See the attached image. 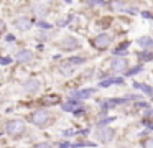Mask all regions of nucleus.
<instances>
[{
  "instance_id": "nucleus-9",
  "label": "nucleus",
  "mask_w": 153,
  "mask_h": 148,
  "mask_svg": "<svg viewBox=\"0 0 153 148\" xmlns=\"http://www.w3.org/2000/svg\"><path fill=\"white\" fill-rule=\"evenodd\" d=\"M31 58H33V53H31L30 49H23V51H20L17 54V61L18 62H28Z\"/></svg>"
},
{
  "instance_id": "nucleus-7",
  "label": "nucleus",
  "mask_w": 153,
  "mask_h": 148,
  "mask_svg": "<svg viewBox=\"0 0 153 148\" xmlns=\"http://www.w3.org/2000/svg\"><path fill=\"white\" fill-rule=\"evenodd\" d=\"M97 137H99L100 141H110L114 138V130L112 128H100L97 132Z\"/></svg>"
},
{
  "instance_id": "nucleus-6",
  "label": "nucleus",
  "mask_w": 153,
  "mask_h": 148,
  "mask_svg": "<svg viewBox=\"0 0 153 148\" xmlns=\"http://www.w3.org/2000/svg\"><path fill=\"white\" fill-rule=\"evenodd\" d=\"M40 87H41V84H40V81H38V79H28V81L23 84L25 92H30V94L38 92V91H40Z\"/></svg>"
},
{
  "instance_id": "nucleus-1",
  "label": "nucleus",
  "mask_w": 153,
  "mask_h": 148,
  "mask_svg": "<svg viewBox=\"0 0 153 148\" xmlns=\"http://www.w3.org/2000/svg\"><path fill=\"white\" fill-rule=\"evenodd\" d=\"M5 132L8 135H12V137H18V135H22L25 132V123L22 120H10L5 125Z\"/></svg>"
},
{
  "instance_id": "nucleus-14",
  "label": "nucleus",
  "mask_w": 153,
  "mask_h": 148,
  "mask_svg": "<svg viewBox=\"0 0 153 148\" xmlns=\"http://www.w3.org/2000/svg\"><path fill=\"white\" fill-rule=\"evenodd\" d=\"M135 87H137V89H142V91H145V94H148V95L153 94V89L150 87V86H146V84H138V82H137Z\"/></svg>"
},
{
  "instance_id": "nucleus-15",
  "label": "nucleus",
  "mask_w": 153,
  "mask_h": 148,
  "mask_svg": "<svg viewBox=\"0 0 153 148\" xmlns=\"http://www.w3.org/2000/svg\"><path fill=\"white\" fill-rule=\"evenodd\" d=\"M120 82H122V79H109V81H102L100 86H102V87H107V86H110V84H120Z\"/></svg>"
},
{
  "instance_id": "nucleus-3",
  "label": "nucleus",
  "mask_w": 153,
  "mask_h": 148,
  "mask_svg": "<svg viewBox=\"0 0 153 148\" xmlns=\"http://www.w3.org/2000/svg\"><path fill=\"white\" fill-rule=\"evenodd\" d=\"M127 66H128V62L123 58H114L112 61H110V69L115 71V72H125Z\"/></svg>"
},
{
  "instance_id": "nucleus-2",
  "label": "nucleus",
  "mask_w": 153,
  "mask_h": 148,
  "mask_svg": "<svg viewBox=\"0 0 153 148\" xmlns=\"http://www.w3.org/2000/svg\"><path fill=\"white\" fill-rule=\"evenodd\" d=\"M50 118H51V114H50V112H46V110H36V112H33V114H31L30 120L33 122L35 125H40V127H43V125H46L48 122H50Z\"/></svg>"
},
{
  "instance_id": "nucleus-12",
  "label": "nucleus",
  "mask_w": 153,
  "mask_h": 148,
  "mask_svg": "<svg viewBox=\"0 0 153 148\" xmlns=\"http://www.w3.org/2000/svg\"><path fill=\"white\" fill-rule=\"evenodd\" d=\"M110 7H112V10H123V8H127L125 3H123L122 0H114V2L110 3Z\"/></svg>"
},
{
  "instance_id": "nucleus-21",
  "label": "nucleus",
  "mask_w": 153,
  "mask_h": 148,
  "mask_svg": "<svg viewBox=\"0 0 153 148\" xmlns=\"http://www.w3.org/2000/svg\"><path fill=\"white\" fill-rule=\"evenodd\" d=\"M89 3H92V5H104V0H89Z\"/></svg>"
},
{
  "instance_id": "nucleus-23",
  "label": "nucleus",
  "mask_w": 153,
  "mask_h": 148,
  "mask_svg": "<svg viewBox=\"0 0 153 148\" xmlns=\"http://www.w3.org/2000/svg\"><path fill=\"white\" fill-rule=\"evenodd\" d=\"M138 71H142V66H138V68H135V69H132V71H128V74H135V72H138Z\"/></svg>"
},
{
  "instance_id": "nucleus-8",
  "label": "nucleus",
  "mask_w": 153,
  "mask_h": 148,
  "mask_svg": "<svg viewBox=\"0 0 153 148\" xmlns=\"http://www.w3.org/2000/svg\"><path fill=\"white\" fill-rule=\"evenodd\" d=\"M61 46H63L64 49H76L77 46H79V41H77L74 36H66V38L63 39V43H61Z\"/></svg>"
},
{
  "instance_id": "nucleus-4",
  "label": "nucleus",
  "mask_w": 153,
  "mask_h": 148,
  "mask_svg": "<svg viewBox=\"0 0 153 148\" xmlns=\"http://www.w3.org/2000/svg\"><path fill=\"white\" fill-rule=\"evenodd\" d=\"M92 45L96 46L97 49H105L107 46L110 45V36L105 35V33H102V35H99V36H96V38H94Z\"/></svg>"
},
{
  "instance_id": "nucleus-11",
  "label": "nucleus",
  "mask_w": 153,
  "mask_h": 148,
  "mask_svg": "<svg viewBox=\"0 0 153 148\" xmlns=\"http://www.w3.org/2000/svg\"><path fill=\"white\" fill-rule=\"evenodd\" d=\"M138 45L143 46V48H150V46H153V39L148 38V36H143V38L138 39Z\"/></svg>"
},
{
  "instance_id": "nucleus-24",
  "label": "nucleus",
  "mask_w": 153,
  "mask_h": 148,
  "mask_svg": "<svg viewBox=\"0 0 153 148\" xmlns=\"http://www.w3.org/2000/svg\"><path fill=\"white\" fill-rule=\"evenodd\" d=\"M13 39H15V38H13L12 35H8V36H7V41H13Z\"/></svg>"
},
{
  "instance_id": "nucleus-13",
  "label": "nucleus",
  "mask_w": 153,
  "mask_h": 148,
  "mask_svg": "<svg viewBox=\"0 0 153 148\" xmlns=\"http://www.w3.org/2000/svg\"><path fill=\"white\" fill-rule=\"evenodd\" d=\"M79 105L81 104H76V102H68V104H64L63 105V109L64 110H79Z\"/></svg>"
},
{
  "instance_id": "nucleus-10",
  "label": "nucleus",
  "mask_w": 153,
  "mask_h": 148,
  "mask_svg": "<svg viewBox=\"0 0 153 148\" xmlns=\"http://www.w3.org/2000/svg\"><path fill=\"white\" fill-rule=\"evenodd\" d=\"M92 92H94V89H84V91L76 92V94H74V97H76V99H87V97H91V95H92Z\"/></svg>"
},
{
  "instance_id": "nucleus-22",
  "label": "nucleus",
  "mask_w": 153,
  "mask_h": 148,
  "mask_svg": "<svg viewBox=\"0 0 153 148\" xmlns=\"http://www.w3.org/2000/svg\"><path fill=\"white\" fill-rule=\"evenodd\" d=\"M4 31H5V22L0 20V33H4Z\"/></svg>"
},
{
  "instance_id": "nucleus-17",
  "label": "nucleus",
  "mask_w": 153,
  "mask_h": 148,
  "mask_svg": "<svg viewBox=\"0 0 153 148\" xmlns=\"http://www.w3.org/2000/svg\"><path fill=\"white\" fill-rule=\"evenodd\" d=\"M143 148H153V138H146L143 141Z\"/></svg>"
},
{
  "instance_id": "nucleus-5",
  "label": "nucleus",
  "mask_w": 153,
  "mask_h": 148,
  "mask_svg": "<svg viewBox=\"0 0 153 148\" xmlns=\"http://www.w3.org/2000/svg\"><path fill=\"white\" fill-rule=\"evenodd\" d=\"M15 28L20 30V31H28V30L31 28V25H33V22H31L30 18H27V16H20L18 20H15Z\"/></svg>"
},
{
  "instance_id": "nucleus-18",
  "label": "nucleus",
  "mask_w": 153,
  "mask_h": 148,
  "mask_svg": "<svg viewBox=\"0 0 153 148\" xmlns=\"http://www.w3.org/2000/svg\"><path fill=\"white\" fill-rule=\"evenodd\" d=\"M127 46H128V43H123V45H120L119 48L115 49V54H122V51H123V49L127 48Z\"/></svg>"
},
{
  "instance_id": "nucleus-19",
  "label": "nucleus",
  "mask_w": 153,
  "mask_h": 148,
  "mask_svg": "<svg viewBox=\"0 0 153 148\" xmlns=\"http://www.w3.org/2000/svg\"><path fill=\"white\" fill-rule=\"evenodd\" d=\"M35 8L38 10V15H40V16L46 15V8H43V7H41V5H36V7H35Z\"/></svg>"
},
{
  "instance_id": "nucleus-20",
  "label": "nucleus",
  "mask_w": 153,
  "mask_h": 148,
  "mask_svg": "<svg viewBox=\"0 0 153 148\" xmlns=\"http://www.w3.org/2000/svg\"><path fill=\"white\" fill-rule=\"evenodd\" d=\"M33 148H51V145L50 143H38V145H35Z\"/></svg>"
},
{
  "instance_id": "nucleus-16",
  "label": "nucleus",
  "mask_w": 153,
  "mask_h": 148,
  "mask_svg": "<svg viewBox=\"0 0 153 148\" xmlns=\"http://www.w3.org/2000/svg\"><path fill=\"white\" fill-rule=\"evenodd\" d=\"M140 59H143V61H150V59L153 58V53H142V54L138 56Z\"/></svg>"
}]
</instances>
